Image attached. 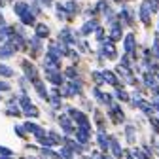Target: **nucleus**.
<instances>
[{
    "mask_svg": "<svg viewBox=\"0 0 159 159\" xmlns=\"http://www.w3.org/2000/svg\"><path fill=\"white\" fill-rule=\"evenodd\" d=\"M68 116L72 117V121L76 123V127L85 129V131H91V121H89V117L84 112H80L76 108H68Z\"/></svg>",
    "mask_w": 159,
    "mask_h": 159,
    "instance_id": "nucleus-1",
    "label": "nucleus"
},
{
    "mask_svg": "<svg viewBox=\"0 0 159 159\" xmlns=\"http://www.w3.org/2000/svg\"><path fill=\"white\" fill-rule=\"evenodd\" d=\"M78 34L76 30H72L70 27H63L61 30H59V42H63L66 46H76L80 40H78Z\"/></svg>",
    "mask_w": 159,
    "mask_h": 159,
    "instance_id": "nucleus-2",
    "label": "nucleus"
},
{
    "mask_svg": "<svg viewBox=\"0 0 159 159\" xmlns=\"http://www.w3.org/2000/svg\"><path fill=\"white\" fill-rule=\"evenodd\" d=\"M98 57H106V59H110V61H114V59L117 57V49H116V46H114V42L108 38H104L102 42H101V49H98Z\"/></svg>",
    "mask_w": 159,
    "mask_h": 159,
    "instance_id": "nucleus-3",
    "label": "nucleus"
},
{
    "mask_svg": "<svg viewBox=\"0 0 159 159\" xmlns=\"http://www.w3.org/2000/svg\"><path fill=\"white\" fill-rule=\"evenodd\" d=\"M108 38L112 40V42H121V38H123V27H121V21H119V19H116V21L110 23Z\"/></svg>",
    "mask_w": 159,
    "mask_h": 159,
    "instance_id": "nucleus-4",
    "label": "nucleus"
},
{
    "mask_svg": "<svg viewBox=\"0 0 159 159\" xmlns=\"http://www.w3.org/2000/svg\"><path fill=\"white\" fill-rule=\"evenodd\" d=\"M134 15H136V11H133L131 8L123 6L121 11L117 13V19H119V21H121V25H125V27H134Z\"/></svg>",
    "mask_w": 159,
    "mask_h": 159,
    "instance_id": "nucleus-5",
    "label": "nucleus"
},
{
    "mask_svg": "<svg viewBox=\"0 0 159 159\" xmlns=\"http://www.w3.org/2000/svg\"><path fill=\"white\" fill-rule=\"evenodd\" d=\"M152 10H150V6H148V2L146 0H142V4H140V10H138V19L146 25V27H150L152 25Z\"/></svg>",
    "mask_w": 159,
    "mask_h": 159,
    "instance_id": "nucleus-6",
    "label": "nucleus"
},
{
    "mask_svg": "<svg viewBox=\"0 0 159 159\" xmlns=\"http://www.w3.org/2000/svg\"><path fill=\"white\" fill-rule=\"evenodd\" d=\"M46 80L49 84H53L55 87L65 85V76L61 74V70H46Z\"/></svg>",
    "mask_w": 159,
    "mask_h": 159,
    "instance_id": "nucleus-7",
    "label": "nucleus"
},
{
    "mask_svg": "<svg viewBox=\"0 0 159 159\" xmlns=\"http://www.w3.org/2000/svg\"><path fill=\"white\" fill-rule=\"evenodd\" d=\"M108 116L112 117V121L114 123H123L125 121V114H123V110H121V106L119 104H110V108H108Z\"/></svg>",
    "mask_w": 159,
    "mask_h": 159,
    "instance_id": "nucleus-8",
    "label": "nucleus"
},
{
    "mask_svg": "<svg viewBox=\"0 0 159 159\" xmlns=\"http://www.w3.org/2000/svg\"><path fill=\"white\" fill-rule=\"evenodd\" d=\"M95 10H97V13H101V15H104L106 19H110V17H114L116 13H114V10H112V6H110V2L108 0H98V2L95 4Z\"/></svg>",
    "mask_w": 159,
    "mask_h": 159,
    "instance_id": "nucleus-9",
    "label": "nucleus"
},
{
    "mask_svg": "<svg viewBox=\"0 0 159 159\" xmlns=\"http://www.w3.org/2000/svg\"><path fill=\"white\" fill-rule=\"evenodd\" d=\"M59 125L63 127V131H65L66 134H74V133H76V127H74V123H72V117H70L68 114L59 116Z\"/></svg>",
    "mask_w": 159,
    "mask_h": 159,
    "instance_id": "nucleus-10",
    "label": "nucleus"
},
{
    "mask_svg": "<svg viewBox=\"0 0 159 159\" xmlns=\"http://www.w3.org/2000/svg\"><path fill=\"white\" fill-rule=\"evenodd\" d=\"M98 27H101V25H98V21H97L95 17H91V19H87V21L82 25V29H80V34H82V36H89V34H93Z\"/></svg>",
    "mask_w": 159,
    "mask_h": 159,
    "instance_id": "nucleus-11",
    "label": "nucleus"
},
{
    "mask_svg": "<svg viewBox=\"0 0 159 159\" xmlns=\"http://www.w3.org/2000/svg\"><path fill=\"white\" fill-rule=\"evenodd\" d=\"M123 48H125V53L134 55V51H136V40H134L133 32H129V34L123 36Z\"/></svg>",
    "mask_w": 159,
    "mask_h": 159,
    "instance_id": "nucleus-12",
    "label": "nucleus"
},
{
    "mask_svg": "<svg viewBox=\"0 0 159 159\" xmlns=\"http://www.w3.org/2000/svg\"><path fill=\"white\" fill-rule=\"evenodd\" d=\"M21 66H23V70H25V78H27V80H30V82L38 80V70H36V66H34L30 61H23Z\"/></svg>",
    "mask_w": 159,
    "mask_h": 159,
    "instance_id": "nucleus-13",
    "label": "nucleus"
},
{
    "mask_svg": "<svg viewBox=\"0 0 159 159\" xmlns=\"http://www.w3.org/2000/svg\"><path fill=\"white\" fill-rule=\"evenodd\" d=\"M32 85H34V89H36V93H38V97L40 98H44V101H49V91L46 89V84L42 82V80H34L32 82Z\"/></svg>",
    "mask_w": 159,
    "mask_h": 159,
    "instance_id": "nucleus-14",
    "label": "nucleus"
},
{
    "mask_svg": "<svg viewBox=\"0 0 159 159\" xmlns=\"http://www.w3.org/2000/svg\"><path fill=\"white\" fill-rule=\"evenodd\" d=\"M29 48H30V55H40L42 53V38L32 36L29 40Z\"/></svg>",
    "mask_w": 159,
    "mask_h": 159,
    "instance_id": "nucleus-15",
    "label": "nucleus"
},
{
    "mask_svg": "<svg viewBox=\"0 0 159 159\" xmlns=\"http://www.w3.org/2000/svg\"><path fill=\"white\" fill-rule=\"evenodd\" d=\"M49 34H51V30H49V27H48L46 23H36V25H34V36L46 40Z\"/></svg>",
    "mask_w": 159,
    "mask_h": 159,
    "instance_id": "nucleus-16",
    "label": "nucleus"
},
{
    "mask_svg": "<svg viewBox=\"0 0 159 159\" xmlns=\"http://www.w3.org/2000/svg\"><path fill=\"white\" fill-rule=\"evenodd\" d=\"M144 85H146L148 89H155V87L159 85V80H157V76H155L153 72H150V70L144 72Z\"/></svg>",
    "mask_w": 159,
    "mask_h": 159,
    "instance_id": "nucleus-17",
    "label": "nucleus"
},
{
    "mask_svg": "<svg viewBox=\"0 0 159 159\" xmlns=\"http://www.w3.org/2000/svg\"><path fill=\"white\" fill-rule=\"evenodd\" d=\"M15 48L10 44V42H6V44H0V59H11L13 55H15Z\"/></svg>",
    "mask_w": 159,
    "mask_h": 159,
    "instance_id": "nucleus-18",
    "label": "nucleus"
},
{
    "mask_svg": "<svg viewBox=\"0 0 159 159\" xmlns=\"http://www.w3.org/2000/svg\"><path fill=\"white\" fill-rule=\"evenodd\" d=\"M6 114H8V116H13V117H19V116L23 114V112H21V108H19V104H17V97H13L11 101L8 102Z\"/></svg>",
    "mask_w": 159,
    "mask_h": 159,
    "instance_id": "nucleus-19",
    "label": "nucleus"
},
{
    "mask_svg": "<svg viewBox=\"0 0 159 159\" xmlns=\"http://www.w3.org/2000/svg\"><path fill=\"white\" fill-rule=\"evenodd\" d=\"M19 21H21L23 27H34V25H36V15L29 10V11H25L23 15H19Z\"/></svg>",
    "mask_w": 159,
    "mask_h": 159,
    "instance_id": "nucleus-20",
    "label": "nucleus"
},
{
    "mask_svg": "<svg viewBox=\"0 0 159 159\" xmlns=\"http://www.w3.org/2000/svg\"><path fill=\"white\" fill-rule=\"evenodd\" d=\"M74 134H76V140H78V142H82L84 146L91 140V131H85V129L76 127V133H74Z\"/></svg>",
    "mask_w": 159,
    "mask_h": 159,
    "instance_id": "nucleus-21",
    "label": "nucleus"
},
{
    "mask_svg": "<svg viewBox=\"0 0 159 159\" xmlns=\"http://www.w3.org/2000/svg\"><path fill=\"white\" fill-rule=\"evenodd\" d=\"M30 10V4L29 2H25V0H17V2H13V13L19 17V15H23L25 11H29Z\"/></svg>",
    "mask_w": 159,
    "mask_h": 159,
    "instance_id": "nucleus-22",
    "label": "nucleus"
},
{
    "mask_svg": "<svg viewBox=\"0 0 159 159\" xmlns=\"http://www.w3.org/2000/svg\"><path fill=\"white\" fill-rule=\"evenodd\" d=\"M55 17L59 19V21H68L70 19V15H68V11H66V8H65V4H61V2H57L55 4Z\"/></svg>",
    "mask_w": 159,
    "mask_h": 159,
    "instance_id": "nucleus-23",
    "label": "nucleus"
},
{
    "mask_svg": "<svg viewBox=\"0 0 159 159\" xmlns=\"http://www.w3.org/2000/svg\"><path fill=\"white\" fill-rule=\"evenodd\" d=\"M97 142H98V148H101L102 152H106L110 148V136L104 131H101V133H98V136H97Z\"/></svg>",
    "mask_w": 159,
    "mask_h": 159,
    "instance_id": "nucleus-24",
    "label": "nucleus"
},
{
    "mask_svg": "<svg viewBox=\"0 0 159 159\" xmlns=\"http://www.w3.org/2000/svg\"><path fill=\"white\" fill-rule=\"evenodd\" d=\"M110 150H112V153H114V157H121V155H125V152H123V148L119 146V142L116 140L114 136H110Z\"/></svg>",
    "mask_w": 159,
    "mask_h": 159,
    "instance_id": "nucleus-25",
    "label": "nucleus"
},
{
    "mask_svg": "<svg viewBox=\"0 0 159 159\" xmlns=\"http://www.w3.org/2000/svg\"><path fill=\"white\" fill-rule=\"evenodd\" d=\"M102 74H104V82H106V84H110V85H114V87H119V80H117L116 72H112V70H102Z\"/></svg>",
    "mask_w": 159,
    "mask_h": 159,
    "instance_id": "nucleus-26",
    "label": "nucleus"
},
{
    "mask_svg": "<svg viewBox=\"0 0 159 159\" xmlns=\"http://www.w3.org/2000/svg\"><path fill=\"white\" fill-rule=\"evenodd\" d=\"M65 8H66V11H68L70 19H72L74 15H78V13H80V4L76 2V0H68V2H65Z\"/></svg>",
    "mask_w": 159,
    "mask_h": 159,
    "instance_id": "nucleus-27",
    "label": "nucleus"
},
{
    "mask_svg": "<svg viewBox=\"0 0 159 159\" xmlns=\"http://www.w3.org/2000/svg\"><path fill=\"white\" fill-rule=\"evenodd\" d=\"M116 97L119 98V101H123V102H127V101H131V97H129V93L123 89V85H119V87H116Z\"/></svg>",
    "mask_w": 159,
    "mask_h": 159,
    "instance_id": "nucleus-28",
    "label": "nucleus"
},
{
    "mask_svg": "<svg viewBox=\"0 0 159 159\" xmlns=\"http://www.w3.org/2000/svg\"><path fill=\"white\" fill-rule=\"evenodd\" d=\"M134 131H136V129H134L133 125H127V127H125V136H127V142H129V144H134V142H136Z\"/></svg>",
    "mask_w": 159,
    "mask_h": 159,
    "instance_id": "nucleus-29",
    "label": "nucleus"
},
{
    "mask_svg": "<svg viewBox=\"0 0 159 159\" xmlns=\"http://www.w3.org/2000/svg\"><path fill=\"white\" fill-rule=\"evenodd\" d=\"M59 157H61V159H72V157H74V152L65 144V146L61 148V152H59Z\"/></svg>",
    "mask_w": 159,
    "mask_h": 159,
    "instance_id": "nucleus-30",
    "label": "nucleus"
},
{
    "mask_svg": "<svg viewBox=\"0 0 159 159\" xmlns=\"http://www.w3.org/2000/svg\"><path fill=\"white\" fill-rule=\"evenodd\" d=\"M40 155H42L44 159H59V155L55 152H51L49 148H42V150H40Z\"/></svg>",
    "mask_w": 159,
    "mask_h": 159,
    "instance_id": "nucleus-31",
    "label": "nucleus"
},
{
    "mask_svg": "<svg viewBox=\"0 0 159 159\" xmlns=\"http://www.w3.org/2000/svg\"><path fill=\"white\" fill-rule=\"evenodd\" d=\"M152 53H153V57H155V59H159V32H155V36H153Z\"/></svg>",
    "mask_w": 159,
    "mask_h": 159,
    "instance_id": "nucleus-32",
    "label": "nucleus"
},
{
    "mask_svg": "<svg viewBox=\"0 0 159 159\" xmlns=\"http://www.w3.org/2000/svg\"><path fill=\"white\" fill-rule=\"evenodd\" d=\"M91 76H93V80H95V84H97V85H102V84H106V82H104V74H102V72L93 70V72H91Z\"/></svg>",
    "mask_w": 159,
    "mask_h": 159,
    "instance_id": "nucleus-33",
    "label": "nucleus"
},
{
    "mask_svg": "<svg viewBox=\"0 0 159 159\" xmlns=\"http://www.w3.org/2000/svg\"><path fill=\"white\" fill-rule=\"evenodd\" d=\"M23 114H25V116H29V117H38V116H40V112H38V108H36L34 104L27 106V108L23 110Z\"/></svg>",
    "mask_w": 159,
    "mask_h": 159,
    "instance_id": "nucleus-34",
    "label": "nucleus"
},
{
    "mask_svg": "<svg viewBox=\"0 0 159 159\" xmlns=\"http://www.w3.org/2000/svg\"><path fill=\"white\" fill-rule=\"evenodd\" d=\"M25 129H27V133H32V134H36V133L42 131V127L36 125V123H32V121H27L25 123Z\"/></svg>",
    "mask_w": 159,
    "mask_h": 159,
    "instance_id": "nucleus-35",
    "label": "nucleus"
},
{
    "mask_svg": "<svg viewBox=\"0 0 159 159\" xmlns=\"http://www.w3.org/2000/svg\"><path fill=\"white\" fill-rule=\"evenodd\" d=\"M17 101H19V106H21L23 110H25L27 106H30V104H32V102H30V98H29L25 93H23V95H19V97H17Z\"/></svg>",
    "mask_w": 159,
    "mask_h": 159,
    "instance_id": "nucleus-36",
    "label": "nucleus"
},
{
    "mask_svg": "<svg viewBox=\"0 0 159 159\" xmlns=\"http://www.w3.org/2000/svg\"><path fill=\"white\" fill-rule=\"evenodd\" d=\"M0 76L2 78H11L13 76V68H10L8 65H0Z\"/></svg>",
    "mask_w": 159,
    "mask_h": 159,
    "instance_id": "nucleus-37",
    "label": "nucleus"
},
{
    "mask_svg": "<svg viewBox=\"0 0 159 159\" xmlns=\"http://www.w3.org/2000/svg\"><path fill=\"white\" fill-rule=\"evenodd\" d=\"M30 11L38 17L40 13H42V4H38V0H34V2H30Z\"/></svg>",
    "mask_w": 159,
    "mask_h": 159,
    "instance_id": "nucleus-38",
    "label": "nucleus"
},
{
    "mask_svg": "<svg viewBox=\"0 0 159 159\" xmlns=\"http://www.w3.org/2000/svg\"><path fill=\"white\" fill-rule=\"evenodd\" d=\"M65 76H66L68 80H76V78H78V70H76L74 66H68V68L65 70Z\"/></svg>",
    "mask_w": 159,
    "mask_h": 159,
    "instance_id": "nucleus-39",
    "label": "nucleus"
},
{
    "mask_svg": "<svg viewBox=\"0 0 159 159\" xmlns=\"http://www.w3.org/2000/svg\"><path fill=\"white\" fill-rule=\"evenodd\" d=\"M150 123H152L155 134H159V116H157V117H155V116H150Z\"/></svg>",
    "mask_w": 159,
    "mask_h": 159,
    "instance_id": "nucleus-40",
    "label": "nucleus"
},
{
    "mask_svg": "<svg viewBox=\"0 0 159 159\" xmlns=\"http://www.w3.org/2000/svg\"><path fill=\"white\" fill-rule=\"evenodd\" d=\"M146 2H148L152 13H157V11H159V0H146Z\"/></svg>",
    "mask_w": 159,
    "mask_h": 159,
    "instance_id": "nucleus-41",
    "label": "nucleus"
},
{
    "mask_svg": "<svg viewBox=\"0 0 159 159\" xmlns=\"http://www.w3.org/2000/svg\"><path fill=\"white\" fill-rule=\"evenodd\" d=\"M95 38L98 40V42H102V40H104V27H98L95 30Z\"/></svg>",
    "mask_w": 159,
    "mask_h": 159,
    "instance_id": "nucleus-42",
    "label": "nucleus"
},
{
    "mask_svg": "<svg viewBox=\"0 0 159 159\" xmlns=\"http://www.w3.org/2000/svg\"><path fill=\"white\" fill-rule=\"evenodd\" d=\"M152 150L155 153H159V138L157 136H152Z\"/></svg>",
    "mask_w": 159,
    "mask_h": 159,
    "instance_id": "nucleus-43",
    "label": "nucleus"
},
{
    "mask_svg": "<svg viewBox=\"0 0 159 159\" xmlns=\"http://www.w3.org/2000/svg\"><path fill=\"white\" fill-rule=\"evenodd\" d=\"M13 131L17 133V136H21V138H25V136H27V129H25V125H23V127H15Z\"/></svg>",
    "mask_w": 159,
    "mask_h": 159,
    "instance_id": "nucleus-44",
    "label": "nucleus"
},
{
    "mask_svg": "<svg viewBox=\"0 0 159 159\" xmlns=\"http://www.w3.org/2000/svg\"><path fill=\"white\" fill-rule=\"evenodd\" d=\"M11 89V85L8 84V82H0V93H6V91H10Z\"/></svg>",
    "mask_w": 159,
    "mask_h": 159,
    "instance_id": "nucleus-45",
    "label": "nucleus"
},
{
    "mask_svg": "<svg viewBox=\"0 0 159 159\" xmlns=\"http://www.w3.org/2000/svg\"><path fill=\"white\" fill-rule=\"evenodd\" d=\"M0 155H13V152L6 146H0Z\"/></svg>",
    "mask_w": 159,
    "mask_h": 159,
    "instance_id": "nucleus-46",
    "label": "nucleus"
},
{
    "mask_svg": "<svg viewBox=\"0 0 159 159\" xmlns=\"http://www.w3.org/2000/svg\"><path fill=\"white\" fill-rule=\"evenodd\" d=\"M152 108H153V114L159 116V101H153V102H152Z\"/></svg>",
    "mask_w": 159,
    "mask_h": 159,
    "instance_id": "nucleus-47",
    "label": "nucleus"
},
{
    "mask_svg": "<svg viewBox=\"0 0 159 159\" xmlns=\"http://www.w3.org/2000/svg\"><path fill=\"white\" fill-rule=\"evenodd\" d=\"M42 6H46V8H49V6H53V0H38Z\"/></svg>",
    "mask_w": 159,
    "mask_h": 159,
    "instance_id": "nucleus-48",
    "label": "nucleus"
},
{
    "mask_svg": "<svg viewBox=\"0 0 159 159\" xmlns=\"http://www.w3.org/2000/svg\"><path fill=\"white\" fill-rule=\"evenodd\" d=\"M93 157H97V159H112V157H108V155H98V153H93Z\"/></svg>",
    "mask_w": 159,
    "mask_h": 159,
    "instance_id": "nucleus-49",
    "label": "nucleus"
},
{
    "mask_svg": "<svg viewBox=\"0 0 159 159\" xmlns=\"http://www.w3.org/2000/svg\"><path fill=\"white\" fill-rule=\"evenodd\" d=\"M0 159H11V155H0Z\"/></svg>",
    "mask_w": 159,
    "mask_h": 159,
    "instance_id": "nucleus-50",
    "label": "nucleus"
},
{
    "mask_svg": "<svg viewBox=\"0 0 159 159\" xmlns=\"http://www.w3.org/2000/svg\"><path fill=\"white\" fill-rule=\"evenodd\" d=\"M127 159H134V155H133V153L129 152V153H127Z\"/></svg>",
    "mask_w": 159,
    "mask_h": 159,
    "instance_id": "nucleus-51",
    "label": "nucleus"
},
{
    "mask_svg": "<svg viewBox=\"0 0 159 159\" xmlns=\"http://www.w3.org/2000/svg\"><path fill=\"white\" fill-rule=\"evenodd\" d=\"M114 2H117V4H123V2H125V0H114Z\"/></svg>",
    "mask_w": 159,
    "mask_h": 159,
    "instance_id": "nucleus-52",
    "label": "nucleus"
},
{
    "mask_svg": "<svg viewBox=\"0 0 159 159\" xmlns=\"http://www.w3.org/2000/svg\"><path fill=\"white\" fill-rule=\"evenodd\" d=\"M4 4H6V0H0V8H2Z\"/></svg>",
    "mask_w": 159,
    "mask_h": 159,
    "instance_id": "nucleus-53",
    "label": "nucleus"
},
{
    "mask_svg": "<svg viewBox=\"0 0 159 159\" xmlns=\"http://www.w3.org/2000/svg\"><path fill=\"white\" fill-rule=\"evenodd\" d=\"M155 76H157V80H159V70H157V72H155Z\"/></svg>",
    "mask_w": 159,
    "mask_h": 159,
    "instance_id": "nucleus-54",
    "label": "nucleus"
},
{
    "mask_svg": "<svg viewBox=\"0 0 159 159\" xmlns=\"http://www.w3.org/2000/svg\"><path fill=\"white\" fill-rule=\"evenodd\" d=\"M82 159H91V157H82Z\"/></svg>",
    "mask_w": 159,
    "mask_h": 159,
    "instance_id": "nucleus-55",
    "label": "nucleus"
},
{
    "mask_svg": "<svg viewBox=\"0 0 159 159\" xmlns=\"http://www.w3.org/2000/svg\"><path fill=\"white\" fill-rule=\"evenodd\" d=\"M157 32H159V23H157Z\"/></svg>",
    "mask_w": 159,
    "mask_h": 159,
    "instance_id": "nucleus-56",
    "label": "nucleus"
},
{
    "mask_svg": "<svg viewBox=\"0 0 159 159\" xmlns=\"http://www.w3.org/2000/svg\"><path fill=\"white\" fill-rule=\"evenodd\" d=\"M30 2H34V0H30Z\"/></svg>",
    "mask_w": 159,
    "mask_h": 159,
    "instance_id": "nucleus-57",
    "label": "nucleus"
},
{
    "mask_svg": "<svg viewBox=\"0 0 159 159\" xmlns=\"http://www.w3.org/2000/svg\"><path fill=\"white\" fill-rule=\"evenodd\" d=\"M6 2H8V0H6Z\"/></svg>",
    "mask_w": 159,
    "mask_h": 159,
    "instance_id": "nucleus-58",
    "label": "nucleus"
}]
</instances>
